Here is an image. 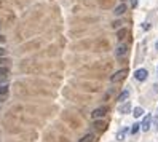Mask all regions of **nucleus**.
<instances>
[{"label":"nucleus","mask_w":158,"mask_h":142,"mask_svg":"<svg viewBox=\"0 0 158 142\" xmlns=\"http://www.w3.org/2000/svg\"><path fill=\"white\" fill-rule=\"evenodd\" d=\"M126 75H128V70H126V69H121V70H118V72H115L112 77H110V81H112V83L121 81V80H123V78H125Z\"/></svg>","instance_id":"f257e3e1"},{"label":"nucleus","mask_w":158,"mask_h":142,"mask_svg":"<svg viewBox=\"0 0 158 142\" xmlns=\"http://www.w3.org/2000/svg\"><path fill=\"white\" fill-rule=\"evenodd\" d=\"M107 113V107H99V109H96V110H93V113H91V118L93 120H99V118H102Z\"/></svg>","instance_id":"f03ea898"},{"label":"nucleus","mask_w":158,"mask_h":142,"mask_svg":"<svg viewBox=\"0 0 158 142\" xmlns=\"http://www.w3.org/2000/svg\"><path fill=\"white\" fill-rule=\"evenodd\" d=\"M147 75H149V72L145 69H137L136 72H134V78H136L137 81H144V80H147Z\"/></svg>","instance_id":"7ed1b4c3"},{"label":"nucleus","mask_w":158,"mask_h":142,"mask_svg":"<svg viewBox=\"0 0 158 142\" xmlns=\"http://www.w3.org/2000/svg\"><path fill=\"white\" fill-rule=\"evenodd\" d=\"M128 54V45H125V43H121V45H118L117 46V50H115V56L117 58H123Z\"/></svg>","instance_id":"20e7f679"},{"label":"nucleus","mask_w":158,"mask_h":142,"mask_svg":"<svg viewBox=\"0 0 158 142\" xmlns=\"http://www.w3.org/2000/svg\"><path fill=\"white\" fill-rule=\"evenodd\" d=\"M150 126H152V115H149V113H147V115L144 117V120H142L141 128H142V131H149Z\"/></svg>","instance_id":"39448f33"},{"label":"nucleus","mask_w":158,"mask_h":142,"mask_svg":"<svg viewBox=\"0 0 158 142\" xmlns=\"http://www.w3.org/2000/svg\"><path fill=\"white\" fill-rule=\"evenodd\" d=\"M129 110H131V104H129L128 101H125V104L118 107V112H120V113H128Z\"/></svg>","instance_id":"423d86ee"},{"label":"nucleus","mask_w":158,"mask_h":142,"mask_svg":"<svg viewBox=\"0 0 158 142\" xmlns=\"http://www.w3.org/2000/svg\"><path fill=\"white\" fill-rule=\"evenodd\" d=\"M125 11H126V5H125V3H120V5H118L117 8L113 10V13H115L117 16H121V14H123Z\"/></svg>","instance_id":"0eeeda50"},{"label":"nucleus","mask_w":158,"mask_h":142,"mask_svg":"<svg viewBox=\"0 0 158 142\" xmlns=\"http://www.w3.org/2000/svg\"><path fill=\"white\" fill-rule=\"evenodd\" d=\"M133 115L136 117V118L142 117V115H144V109H142V107H136V109L133 110Z\"/></svg>","instance_id":"6e6552de"},{"label":"nucleus","mask_w":158,"mask_h":142,"mask_svg":"<svg viewBox=\"0 0 158 142\" xmlns=\"http://www.w3.org/2000/svg\"><path fill=\"white\" fill-rule=\"evenodd\" d=\"M94 141V134H86V136H83L78 142H93Z\"/></svg>","instance_id":"1a4fd4ad"},{"label":"nucleus","mask_w":158,"mask_h":142,"mask_svg":"<svg viewBox=\"0 0 158 142\" xmlns=\"http://www.w3.org/2000/svg\"><path fill=\"white\" fill-rule=\"evenodd\" d=\"M128 96H129V91H128V89H125V91L121 93L120 96H118V101H120V102H125L126 99H128Z\"/></svg>","instance_id":"9d476101"},{"label":"nucleus","mask_w":158,"mask_h":142,"mask_svg":"<svg viewBox=\"0 0 158 142\" xmlns=\"http://www.w3.org/2000/svg\"><path fill=\"white\" fill-rule=\"evenodd\" d=\"M126 34H128V29H121V30H118V34H117L118 40H123V38L126 37Z\"/></svg>","instance_id":"9b49d317"},{"label":"nucleus","mask_w":158,"mask_h":142,"mask_svg":"<svg viewBox=\"0 0 158 142\" xmlns=\"http://www.w3.org/2000/svg\"><path fill=\"white\" fill-rule=\"evenodd\" d=\"M8 67L6 66H3V67H0V77H5V75H8Z\"/></svg>","instance_id":"f8f14e48"},{"label":"nucleus","mask_w":158,"mask_h":142,"mask_svg":"<svg viewBox=\"0 0 158 142\" xmlns=\"http://www.w3.org/2000/svg\"><path fill=\"white\" fill-rule=\"evenodd\" d=\"M5 94H8V86L3 85V86H0V96H5Z\"/></svg>","instance_id":"ddd939ff"},{"label":"nucleus","mask_w":158,"mask_h":142,"mask_svg":"<svg viewBox=\"0 0 158 142\" xmlns=\"http://www.w3.org/2000/svg\"><path fill=\"white\" fill-rule=\"evenodd\" d=\"M139 128H141V125H139V123H134V125H133V128H131V134H137Z\"/></svg>","instance_id":"4468645a"},{"label":"nucleus","mask_w":158,"mask_h":142,"mask_svg":"<svg viewBox=\"0 0 158 142\" xmlns=\"http://www.w3.org/2000/svg\"><path fill=\"white\" fill-rule=\"evenodd\" d=\"M8 58H6V56H2V58H0V67H3V66H6V64H8Z\"/></svg>","instance_id":"2eb2a0df"},{"label":"nucleus","mask_w":158,"mask_h":142,"mask_svg":"<svg viewBox=\"0 0 158 142\" xmlns=\"http://www.w3.org/2000/svg\"><path fill=\"white\" fill-rule=\"evenodd\" d=\"M125 134H126V129H125V131H121V133H118L117 139H118V141H123V139H125Z\"/></svg>","instance_id":"dca6fc26"},{"label":"nucleus","mask_w":158,"mask_h":142,"mask_svg":"<svg viewBox=\"0 0 158 142\" xmlns=\"http://www.w3.org/2000/svg\"><path fill=\"white\" fill-rule=\"evenodd\" d=\"M2 56H6V50L5 48H0V58Z\"/></svg>","instance_id":"f3484780"},{"label":"nucleus","mask_w":158,"mask_h":142,"mask_svg":"<svg viewBox=\"0 0 158 142\" xmlns=\"http://www.w3.org/2000/svg\"><path fill=\"white\" fill-rule=\"evenodd\" d=\"M153 121H155V129L158 131V117H157V118H153Z\"/></svg>","instance_id":"a211bd4d"},{"label":"nucleus","mask_w":158,"mask_h":142,"mask_svg":"<svg viewBox=\"0 0 158 142\" xmlns=\"http://www.w3.org/2000/svg\"><path fill=\"white\" fill-rule=\"evenodd\" d=\"M131 5L133 6H137V0H131Z\"/></svg>","instance_id":"6ab92c4d"},{"label":"nucleus","mask_w":158,"mask_h":142,"mask_svg":"<svg viewBox=\"0 0 158 142\" xmlns=\"http://www.w3.org/2000/svg\"><path fill=\"white\" fill-rule=\"evenodd\" d=\"M0 42H2V43L5 42V37H2V35H0Z\"/></svg>","instance_id":"aec40b11"},{"label":"nucleus","mask_w":158,"mask_h":142,"mask_svg":"<svg viewBox=\"0 0 158 142\" xmlns=\"http://www.w3.org/2000/svg\"><path fill=\"white\" fill-rule=\"evenodd\" d=\"M157 48H158V43H157Z\"/></svg>","instance_id":"412c9836"},{"label":"nucleus","mask_w":158,"mask_h":142,"mask_svg":"<svg viewBox=\"0 0 158 142\" xmlns=\"http://www.w3.org/2000/svg\"><path fill=\"white\" fill-rule=\"evenodd\" d=\"M0 27H2V24H0Z\"/></svg>","instance_id":"4be33fe9"},{"label":"nucleus","mask_w":158,"mask_h":142,"mask_svg":"<svg viewBox=\"0 0 158 142\" xmlns=\"http://www.w3.org/2000/svg\"><path fill=\"white\" fill-rule=\"evenodd\" d=\"M0 142H2V139H0Z\"/></svg>","instance_id":"5701e85b"}]
</instances>
